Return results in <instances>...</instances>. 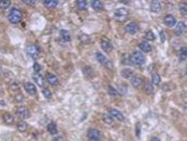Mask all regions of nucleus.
I'll return each instance as SVG.
<instances>
[{"label": "nucleus", "mask_w": 187, "mask_h": 141, "mask_svg": "<svg viewBox=\"0 0 187 141\" xmlns=\"http://www.w3.org/2000/svg\"><path fill=\"white\" fill-rule=\"evenodd\" d=\"M128 59H130V62L133 63L134 66H142L145 63V56H144L143 52H141V51H134L132 52L130 57H128Z\"/></svg>", "instance_id": "f257e3e1"}, {"label": "nucleus", "mask_w": 187, "mask_h": 141, "mask_svg": "<svg viewBox=\"0 0 187 141\" xmlns=\"http://www.w3.org/2000/svg\"><path fill=\"white\" fill-rule=\"evenodd\" d=\"M22 18V12L19 10V9H12L9 15H8V19L11 23L16 25V23H19L21 21Z\"/></svg>", "instance_id": "f03ea898"}, {"label": "nucleus", "mask_w": 187, "mask_h": 141, "mask_svg": "<svg viewBox=\"0 0 187 141\" xmlns=\"http://www.w3.org/2000/svg\"><path fill=\"white\" fill-rule=\"evenodd\" d=\"M95 57H96V60H98L102 66H104V67L107 68V69H113V63H112V61H111L106 56H104L103 53L96 52V53H95Z\"/></svg>", "instance_id": "7ed1b4c3"}, {"label": "nucleus", "mask_w": 187, "mask_h": 141, "mask_svg": "<svg viewBox=\"0 0 187 141\" xmlns=\"http://www.w3.org/2000/svg\"><path fill=\"white\" fill-rule=\"evenodd\" d=\"M127 16H128V11L125 8H120V9L115 10V12H114V18L116 20H120V21L125 20Z\"/></svg>", "instance_id": "20e7f679"}, {"label": "nucleus", "mask_w": 187, "mask_h": 141, "mask_svg": "<svg viewBox=\"0 0 187 141\" xmlns=\"http://www.w3.org/2000/svg\"><path fill=\"white\" fill-rule=\"evenodd\" d=\"M27 53L30 58H32V59H37V58L39 57L40 51H39V48L36 45H30V46H28L27 47Z\"/></svg>", "instance_id": "39448f33"}, {"label": "nucleus", "mask_w": 187, "mask_h": 141, "mask_svg": "<svg viewBox=\"0 0 187 141\" xmlns=\"http://www.w3.org/2000/svg\"><path fill=\"white\" fill-rule=\"evenodd\" d=\"M16 113H17V117H19L21 120H24V119H27V118L30 117V112H29V110H28L26 107H23V106L17 108Z\"/></svg>", "instance_id": "423d86ee"}, {"label": "nucleus", "mask_w": 187, "mask_h": 141, "mask_svg": "<svg viewBox=\"0 0 187 141\" xmlns=\"http://www.w3.org/2000/svg\"><path fill=\"white\" fill-rule=\"evenodd\" d=\"M88 139H99V140H103V135H102V133H101V131H100V130L89 129Z\"/></svg>", "instance_id": "0eeeda50"}, {"label": "nucleus", "mask_w": 187, "mask_h": 141, "mask_svg": "<svg viewBox=\"0 0 187 141\" xmlns=\"http://www.w3.org/2000/svg\"><path fill=\"white\" fill-rule=\"evenodd\" d=\"M109 114H110L112 118L116 119L117 121H123L125 117H124V114L120 111V110H117V109H110L109 110Z\"/></svg>", "instance_id": "6e6552de"}, {"label": "nucleus", "mask_w": 187, "mask_h": 141, "mask_svg": "<svg viewBox=\"0 0 187 141\" xmlns=\"http://www.w3.org/2000/svg\"><path fill=\"white\" fill-rule=\"evenodd\" d=\"M138 25L136 22H130L125 26V30L127 34H136L138 32Z\"/></svg>", "instance_id": "1a4fd4ad"}, {"label": "nucleus", "mask_w": 187, "mask_h": 141, "mask_svg": "<svg viewBox=\"0 0 187 141\" xmlns=\"http://www.w3.org/2000/svg\"><path fill=\"white\" fill-rule=\"evenodd\" d=\"M186 30H187V26L185 22L181 21V22L176 23V26H175V34H176V36H181V34H184Z\"/></svg>", "instance_id": "9d476101"}, {"label": "nucleus", "mask_w": 187, "mask_h": 141, "mask_svg": "<svg viewBox=\"0 0 187 141\" xmlns=\"http://www.w3.org/2000/svg\"><path fill=\"white\" fill-rule=\"evenodd\" d=\"M101 48L103 49V51H106V52H110L113 48V46L111 43V41L106 38H102L101 39Z\"/></svg>", "instance_id": "9b49d317"}, {"label": "nucleus", "mask_w": 187, "mask_h": 141, "mask_svg": "<svg viewBox=\"0 0 187 141\" xmlns=\"http://www.w3.org/2000/svg\"><path fill=\"white\" fill-rule=\"evenodd\" d=\"M23 87H24V90L27 91L29 95H32V96L37 95V87L33 85L32 82H26Z\"/></svg>", "instance_id": "f8f14e48"}, {"label": "nucleus", "mask_w": 187, "mask_h": 141, "mask_svg": "<svg viewBox=\"0 0 187 141\" xmlns=\"http://www.w3.org/2000/svg\"><path fill=\"white\" fill-rule=\"evenodd\" d=\"M164 23L167 27H174V26H176V19L173 15H167L164 18Z\"/></svg>", "instance_id": "ddd939ff"}, {"label": "nucleus", "mask_w": 187, "mask_h": 141, "mask_svg": "<svg viewBox=\"0 0 187 141\" xmlns=\"http://www.w3.org/2000/svg\"><path fill=\"white\" fill-rule=\"evenodd\" d=\"M131 85L135 88H138L143 85V78L140 77V76H133L131 78Z\"/></svg>", "instance_id": "4468645a"}, {"label": "nucleus", "mask_w": 187, "mask_h": 141, "mask_svg": "<svg viewBox=\"0 0 187 141\" xmlns=\"http://www.w3.org/2000/svg\"><path fill=\"white\" fill-rule=\"evenodd\" d=\"M45 78H47V81H48L51 86H57L58 85V82H59L58 77H57L55 74H51V72H48L47 76H45Z\"/></svg>", "instance_id": "2eb2a0df"}, {"label": "nucleus", "mask_w": 187, "mask_h": 141, "mask_svg": "<svg viewBox=\"0 0 187 141\" xmlns=\"http://www.w3.org/2000/svg\"><path fill=\"white\" fill-rule=\"evenodd\" d=\"M2 119H3V121H5V123L7 124H12L13 123V121H15V117L9 112H6L3 113V116H2Z\"/></svg>", "instance_id": "dca6fc26"}, {"label": "nucleus", "mask_w": 187, "mask_h": 141, "mask_svg": "<svg viewBox=\"0 0 187 141\" xmlns=\"http://www.w3.org/2000/svg\"><path fill=\"white\" fill-rule=\"evenodd\" d=\"M138 48H140L142 51H144V52H151V51H152V46L149 45L147 41L141 42L140 46H138Z\"/></svg>", "instance_id": "f3484780"}, {"label": "nucleus", "mask_w": 187, "mask_h": 141, "mask_svg": "<svg viewBox=\"0 0 187 141\" xmlns=\"http://www.w3.org/2000/svg\"><path fill=\"white\" fill-rule=\"evenodd\" d=\"M162 9V5L160 1H152L151 2V10L153 12H160Z\"/></svg>", "instance_id": "a211bd4d"}, {"label": "nucleus", "mask_w": 187, "mask_h": 141, "mask_svg": "<svg viewBox=\"0 0 187 141\" xmlns=\"http://www.w3.org/2000/svg\"><path fill=\"white\" fill-rule=\"evenodd\" d=\"M48 131L50 132V135H57L58 133V127H57V123L55 122H50L49 126H48Z\"/></svg>", "instance_id": "6ab92c4d"}, {"label": "nucleus", "mask_w": 187, "mask_h": 141, "mask_svg": "<svg viewBox=\"0 0 187 141\" xmlns=\"http://www.w3.org/2000/svg\"><path fill=\"white\" fill-rule=\"evenodd\" d=\"M60 37L61 39L63 41H66V42L71 40V36L69 34V31H66V30H60Z\"/></svg>", "instance_id": "aec40b11"}, {"label": "nucleus", "mask_w": 187, "mask_h": 141, "mask_svg": "<svg viewBox=\"0 0 187 141\" xmlns=\"http://www.w3.org/2000/svg\"><path fill=\"white\" fill-rule=\"evenodd\" d=\"M91 7L93 8L94 10H96V11H99V10H102L103 9V2L102 1H92L91 2Z\"/></svg>", "instance_id": "412c9836"}, {"label": "nucleus", "mask_w": 187, "mask_h": 141, "mask_svg": "<svg viewBox=\"0 0 187 141\" xmlns=\"http://www.w3.org/2000/svg\"><path fill=\"white\" fill-rule=\"evenodd\" d=\"M43 5L48 8H55L59 5V1H57V0H44Z\"/></svg>", "instance_id": "4be33fe9"}, {"label": "nucleus", "mask_w": 187, "mask_h": 141, "mask_svg": "<svg viewBox=\"0 0 187 141\" xmlns=\"http://www.w3.org/2000/svg\"><path fill=\"white\" fill-rule=\"evenodd\" d=\"M17 129H18V131H20V132L27 131V129H28L27 122H24L23 120H21L20 122H18V124H17Z\"/></svg>", "instance_id": "5701e85b"}, {"label": "nucleus", "mask_w": 187, "mask_h": 141, "mask_svg": "<svg viewBox=\"0 0 187 141\" xmlns=\"http://www.w3.org/2000/svg\"><path fill=\"white\" fill-rule=\"evenodd\" d=\"M33 79H34V81H36V82H37L39 86L43 87L44 79H43V77H42V76H41L40 74H33Z\"/></svg>", "instance_id": "b1692460"}, {"label": "nucleus", "mask_w": 187, "mask_h": 141, "mask_svg": "<svg viewBox=\"0 0 187 141\" xmlns=\"http://www.w3.org/2000/svg\"><path fill=\"white\" fill-rule=\"evenodd\" d=\"M121 76L123 78H126V79H130L133 77V71L131 69H123L121 71Z\"/></svg>", "instance_id": "393cba45"}, {"label": "nucleus", "mask_w": 187, "mask_h": 141, "mask_svg": "<svg viewBox=\"0 0 187 141\" xmlns=\"http://www.w3.org/2000/svg\"><path fill=\"white\" fill-rule=\"evenodd\" d=\"M179 59L181 60L187 59V47H182L179 49Z\"/></svg>", "instance_id": "a878e982"}, {"label": "nucleus", "mask_w": 187, "mask_h": 141, "mask_svg": "<svg viewBox=\"0 0 187 141\" xmlns=\"http://www.w3.org/2000/svg\"><path fill=\"white\" fill-rule=\"evenodd\" d=\"M88 6V2L87 1H84V0H79L77 1V9L79 10H84L85 8Z\"/></svg>", "instance_id": "bb28decb"}, {"label": "nucleus", "mask_w": 187, "mask_h": 141, "mask_svg": "<svg viewBox=\"0 0 187 141\" xmlns=\"http://www.w3.org/2000/svg\"><path fill=\"white\" fill-rule=\"evenodd\" d=\"M102 120H103V122H105L106 124H113V118L111 117L109 113H106V114H103V117H102Z\"/></svg>", "instance_id": "cd10ccee"}, {"label": "nucleus", "mask_w": 187, "mask_h": 141, "mask_svg": "<svg viewBox=\"0 0 187 141\" xmlns=\"http://www.w3.org/2000/svg\"><path fill=\"white\" fill-rule=\"evenodd\" d=\"M144 91H145L146 93H153V92H154V87H153L152 83L146 82V83L144 85Z\"/></svg>", "instance_id": "c85d7f7f"}, {"label": "nucleus", "mask_w": 187, "mask_h": 141, "mask_svg": "<svg viewBox=\"0 0 187 141\" xmlns=\"http://www.w3.org/2000/svg\"><path fill=\"white\" fill-rule=\"evenodd\" d=\"M9 90H10L11 93H17V92H19V91H20V87H19V85H18L17 82H13V83L10 86Z\"/></svg>", "instance_id": "c756f323"}, {"label": "nucleus", "mask_w": 187, "mask_h": 141, "mask_svg": "<svg viewBox=\"0 0 187 141\" xmlns=\"http://www.w3.org/2000/svg\"><path fill=\"white\" fill-rule=\"evenodd\" d=\"M80 40H81V42L82 43H90L91 42V38H90V36H88V34H82L81 36H80Z\"/></svg>", "instance_id": "7c9ffc66"}, {"label": "nucleus", "mask_w": 187, "mask_h": 141, "mask_svg": "<svg viewBox=\"0 0 187 141\" xmlns=\"http://www.w3.org/2000/svg\"><path fill=\"white\" fill-rule=\"evenodd\" d=\"M152 82H153V85L157 86L160 83V74H153V76H152Z\"/></svg>", "instance_id": "2f4dec72"}, {"label": "nucleus", "mask_w": 187, "mask_h": 141, "mask_svg": "<svg viewBox=\"0 0 187 141\" xmlns=\"http://www.w3.org/2000/svg\"><path fill=\"white\" fill-rule=\"evenodd\" d=\"M11 5V1L10 0H2V1H0V8L1 9H7V8H9Z\"/></svg>", "instance_id": "473e14b6"}, {"label": "nucleus", "mask_w": 187, "mask_h": 141, "mask_svg": "<svg viewBox=\"0 0 187 141\" xmlns=\"http://www.w3.org/2000/svg\"><path fill=\"white\" fill-rule=\"evenodd\" d=\"M144 38L147 41H153V40H155V34H153V31H147L144 36Z\"/></svg>", "instance_id": "72a5a7b5"}, {"label": "nucleus", "mask_w": 187, "mask_h": 141, "mask_svg": "<svg viewBox=\"0 0 187 141\" xmlns=\"http://www.w3.org/2000/svg\"><path fill=\"white\" fill-rule=\"evenodd\" d=\"M42 93H43L44 98H47V99H51V97H52V92L48 88H43L42 89Z\"/></svg>", "instance_id": "f704fd0d"}, {"label": "nucleus", "mask_w": 187, "mask_h": 141, "mask_svg": "<svg viewBox=\"0 0 187 141\" xmlns=\"http://www.w3.org/2000/svg\"><path fill=\"white\" fill-rule=\"evenodd\" d=\"M107 92H109V95L110 96H113V97H117L119 96V91L114 89L113 87H109V89H107Z\"/></svg>", "instance_id": "c9c22d12"}, {"label": "nucleus", "mask_w": 187, "mask_h": 141, "mask_svg": "<svg viewBox=\"0 0 187 141\" xmlns=\"http://www.w3.org/2000/svg\"><path fill=\"white\" fill-rule=\"evenodd\" d=\"M179 11H181L182 15L187 16V4H182V5L179 6Z\"/></svg>", "instance_id": "e433bc0d"}, {"label": "nucleus", "mask_w": 187, "mask_h": 141, "mask_svg": "<svg viewBox=\"0 0 187 141\" xmlns=\"http://www.w3.org/2000/svg\"><path fill=\"white\" fill-rule=\"evenodd\" d=\"M33 70H34V72H36V74H39V72L41 71V66L36 62V63L33 65Z\"/></svg>", "instance_id": "4c0bfd02"}, {"label": "nucleus", "mask_w": 187, "mask_h": 141, "mask_svg": "<svg viewBox=\"0 0 187 141\" xmlns=\"http://www.w3.org/2000/svg\"><path fill=\"white\" fill-rule=\"evenodd\" d=\"M23 4L29 5V6H34V5H36V1H34V0H32V1H30V0H23Z\"/></svg>", "instance_id": "58836bf2"}, {"label": "nucleus", "mask_w": 187, "mask_h": 141, "mask_svg": "<svg viewBox=\"0 0 187 141\" xmlns=\"http://www.w3.org/2000/svg\"><path fill=\"white\" fill-rule=\"evenodd\" d=\"M24 98H23V96H21V95H18V96H16V98H15V101H22Z\"/></svg>", "instance_id": "ea45409f"}, {"label": "nucleus", "mask_w": 187, "mask_h": 141, "mask_svg": "<svg viewBox=\"0 0 187 141\" xmlns=\"http://www.w3.org/2000/svg\"><path fill=\"white\" fill-rule=\"evenodd\" d=\"M160 40H162V42H164L166 40V36L164 34V31H160Z\"/></svg>", "instance_id": "a19ab883"}, {"label": "nucleus", "mask_w": 187, "mask_h": 141, "mask_svg": "<svg viewBox=\"0 0 187 141\" xmlns=\"http://www.w3.org/2000/svg\"><path fill=\"white\" fill-rule=\"evenodd\" d=\"M52 141H63V137L62 135H59V137H55L52 139Z\"/></svg>", "instance_id": "79ce46f5"}, {"label": "nucleus", "mask_w": 187, "mask_h": 141, "mask_svg": "<svg viewBox=\"0 0 187 141\" xmlns=\"http://www.w3.org/2000/svg\"><path fill=\"white\" fill-rule=\"evenodd\" d=\"M88 141H102V140H99V139H88Z\"/></svg>", "instance_id": "37998d69"}, {"label": "nucleus", "mask_w": 187, "mask_h": 141, "mask_svg": "<svg viewBox=\"0 0 187 141\" xmlns=\"http://www.w3.org/2000/svg\"><path fill=\"white\" fill-rule=\"evenodd\" d=\"M151 141H160V140L158 139V138H153V139H152Z\"/></svg>", "instance_id": "c03bdc74"}, {"label": "nucleus", "mask_w": 187, "mask_h": 141, "mask_svg": "<svg viewBox=\"0 0 187 141\" xmlns=\"http://www.w3.org/2000/svg\"><path fill=\"white\" fill-rule=\"evenodd\" d=\"M2 74V68H1V66H0V74Z\"/></svg>", "instance_id": "a18cd8bd"}, {"label": "nucleus", "mask_w": 187, "mask_h": 141, "mask_svg": "<svg viewBox=\"0 0 187 141\" xmlns=\"http://www.w3.org/2000/svg\"><path fill=\"white\" fill-rule=\"evenodd\" d=\"M186 74H187V67H186Z\"/></svg>", "instance_id": "49530a36"}, {"label": "nucleus", "mask_w": 187, "mask_h": 141, "mask_svg": "<svg viewBox=\"0 0 187 141\" xmlns=\"http://www.w3.org/2000/svg\"><path fill=\"white\" fill-rule=\"evenodd\" d=\"M0 92H1V88H0Z\"/></svg>", "instance_id": "de8ad7c7"}]
</instances>
